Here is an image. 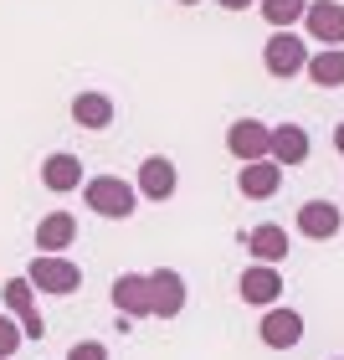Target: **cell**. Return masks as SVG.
<instances>
[{"label":"cell","instance_id":"obj_19","mask_svg":"<svg viewBox=\"0 0 344 360\" xmlns=\"http://www.w3.org/2000/svg\"><path fill=\"white\" fill-rule=\"evenodd\" d=\"M72 119L83 124V129H108L113 124V103L103 93H77L72 98Z\"/></svg>","mask_w":344,"mask_h":360},{"label":"cell","instance_id":"obj_10","mask_svg":"<svg viewBox=\"0 0 344 360\" xmlns=\"http://www.w3.org/2000/svg\"><path fill=\"white\" fill-rule=\"evenodd\" d=\"M41 186L46 191H77V186H88V180H83V160H77V155H67V150H57V155H46L41 160Z\"/></svg>","mask_w":344,"mask_h":360},{"label":"cell","instance_id":"obj_17","mask_svg":"<svg viewBox=\"0 0 344 360\" xmlns=\"http://www.w3.org/2000/svg\"><path fill=\"white\" fill-rule=\"evenodd\" d=\"M272 160L277 165H303L308 160V134L298 124H277L272 129Z\"/></svg>","mask_w":344,"mask_h":360},{"label":"cell","instance_id":"obj_20","mask_svg":"<svg viewBox=\"0 0 344 360\" xmlns=\"http://www.w3.org/2000/svg\"><path fill=\"white\" fill-rule=\"evenodd\" d=\"M257 6H262V21H267L272 31H288L293 21L308 15V0H257Z\"/></svg>","mask_w":344,"mask_h":360},{"label":"cell","instance_id":"obj_3","mask_svg":"<svg viewBox=\"0 0 344 360\" xmlns=\"http://www.w3.org/2000/svg\"><path fill=\"white\" fill-rule=\"evenodd\" d=\"M31 283H37L41 293H72V288H83V273H77V263H67V257H57V252H41V257H31Z\"/></svg>","mask_w":344,"mask_h":360},{"label":"cell","instance_id":"obj_22","mask_svg":"<svg viewBox=\"0 0 344 360\" xmlns=\"http://www.w3.org/2000/svg\"><path fill=\"white\" fill-rule=\"evenodd\" d=\"M67 360H108V345H98V340H83V345H72Z\"/></svg>","mask_w":344,"mask_h":360},{"label":"cell","instance_id":"obj_25","mask_svg":"<svg viewBox=\"0 0 344 360\" xmlns=\"http://www.w3.org/2000/svg\"><path fill=\"white\" fill-rule=\"evenodd\" d=\"M180 6H201V0H180Z\"/></svg>","mask_w":344,"mask_h":360},{"label":"cell","instance_id":"obj_7","mask_svg":"<svg viewBox=\"0 0 344 360\" xmlns=\"http://www.w3.org/2000/svg\"><path fill=\"white\" fill-rule=\"evenodd\" d=\"M0 299H6V309H11L15 319H21V335H26V340H41V335H46V324H41V314H37L31 278H11V283L0 288Z\"/></svg>","mask_w":344,"mask_h":360},{"label":"cell","instance_id":"obj_1","mask_svg":"<svg viewBox=\"0 0 344 360\" xmlns=\"http://www.w3.org/2000/svg\"><path fill=\"white\" fill-rule=\"evenodd\" d=\"M83 201L98 211V217H113V221H124V217H134V206H139V191L128 186V180H119V175H93L88 186H83Z\"/></svg>","mask_w":344,"mask_h":360},{"label":"cell","instance_id":"obj_4","mask_svg":"<svg viewBox=\"0 0 344 360\" xmlns=\"http://www.w3.org/2000/svg\"><path fill=\"white\" fill-rule=\"evenodd\" d=\"M262 62H267L272 77L308 72V46H303V37H293V31H277V37H267V46H262Z\"/></svg>","mask_w":344,"mask_h":360},{"label":"cell","instance_id":"obj_12","mask_svg":"<svg viewBox=\"0 0 344 360\" xmlns=\"http://www.w3.org/2000/svg\"><path fill=\"white\" fill-rule=\"evenodd\" d=\"M150 288H154V314L159 319H175L180 309H185V278H180L175 268H154Z\"/></svg>","mask_w":344,"mask_h":360},{"label":"cell","instance_id":"obj_18","mask_svg":"<svg viewBox=\"0 0 344 360\" xmlns=\"http://www.w3.org/2000/svg\"><path fill=\"white\" fill-rule=\"evenodd\" d=\"M308 77L319 88H344V46H319V57H308Z\"/></svg>","mask_w":344,"mask_h":360},{"label":"cell","instance_id":"obj_14","mask_svg":"<svg viewBox=\"0 0 344 360\" xmlns=\"http://www.w3.org/2000/svg\"><path fill=\"white\" fill-rule=\"evenodd\" d=\"M139 195H144V201H170V195H175V165L165 155H150L139 165Z\"/></svg>","mask_w":344,"mask_h":360},{"label":"cell","instance_id":"obj_8","mask_svg":"<svg viewBox=\"0 0 344 360\" xmlns=\"http://www.w3.org/2000/svg\"><path fill=\"white\" fill-rule=\"evenodd\" d=\"M237 288H242V304H257V309H272L277 299H283V278H277L272 263H257L237 278Z\"/></svg>","mask_w":344,"mask_h":360},{"label":"cell","instance_id":"obj_5","mask_svg":"<svg viewBox=\"0 0 344 360\" xmlns=\"http://www.w3.org/2000/svg\"><path fill=\"white\" fill-rule=\"evenodd\" d=\"M113 309L128 319H144L154 314V288H150V273H119L113 278Z\"/></svg>","mask_w":344,"mask_h":360},{"label":"cell","instance_id":"obj_13","mask_svg":"<svg viewBox=\"0 0 344 360\" xmlns=\"http://www.w3.org/2000/svg\"><path fill=\"white\" fill-rule=\"evenodd\" d=\"M339 206L334 201H303L298 206V232L303 237H314V242H329L334 232H339Z\"/></svg>","mask_w":344,"mask_h":360},{"label":"cell","instance_id":"obj_21","mask_svg":"<svg viewBox=\"0 0 344 360\" xmlns=\"http://www.w3.org/2000/svg\"><path fill=\"white\" fill-rule=\"evenodd\" d=\"M21 340H26V335H21V319H6V314H0V360H11Z\"/></svg>","mask_w":344,"mask_h":360},{"label":"cell","instance_id":"obj_9","mask_svg":"<svg viewBox=\"0 0 344 360\" xmlns=\"http://www.w3.org/2000/svg\"><path fill=\"white\" fill-rule=\"evenodd\" d=\"M303 340V319L293 314V309H267L262 314V345H272V350H293Z\"/></svg>","mask_w":344,"mask_h":360},{"label":"cell","instance_id":"obj_11","mask_svg":"<svg viewBox=\"0 0 344 360\" xmlns=\"http://www.w3.org/2000/svg\"><path fill=\"white\" fill-rule=\"evenodd\" d=\"M237 186H242L247 201H267V195L283 186V165H277V160H252V165H242Z\"/></svg>","mask_w":344,"mask_h":360},{"label":"cell","instance_id":"obj_16","mask_svg":"<svg viewBox=\"0 0 344 360\" xmlns=\"http://www.w3.org/2000/svg\"><path fill=\"white\" fill-rule=\"evenodd\" d=\"M67 242H77V221L67 217V211H52V217L37 221V248H41V252H57V257H62Z\"/></svg>","mask_w":344,"mask_h":360},{"label":"cell","instance_id":"obj_24","mask_svg":"<svg viewBox=\"0 0 344 360\" xmlns=\"http://www.w3.org/2000/svg\"><path fill=\"white\" fill-rule=\"evenodd\" d=\"M334 150H339V155H344V124H339V129H334Z\"/></svg>","mask_w":344,"mask_h":360},{"label":"cell","instance_id":"obj_2","mask_svg":"<svg viewBox=\"0 0 344 360\" xmlns=\"http://www.w3.org/2000/svg\"><path fill=\"white\" fill-rule=\"evenodd\" d=\"M226 150H232L242 165H252V160H272V129L257 124V119H237L226 129Z\"/></svg>","mask_w":344,"mask_h":360},{"label":"cell","instance_id":"obj_6","mask_svg":"<svg viewBox=\"0 0 344 360\" xmlns=\"http://www.w3.org/2000/svg\"><path fill=\"white\" fill-rule=\"evenodd\" d=\"M303 31L319 46H344V6H339V0H308Z\"/></svg>","mask_w":344,"mask_h":360},{"label":"cell","instance_id":"obj_23","mask_svg":"<svg viewBox=\"0 0 344 360\" xmlns=\"http://www.w3.org/2000/svg\"><path fill=\"white\" fill-rule=\"evenodd\" d=\"M216 6H226V11H247L252 0H216Z\"/></svg>","mask_w":344,"mask_h":360},{"label":"cell","instance_id":"obj_15","mask_svg":"<svg viewBox=\"0 0 344 360\" xmlns=\"http://www.w3.org/2000/svg\"><path fill=\"white\" fill-rule=\"evenodd\" d=\"M247 248H252L257 263H283V257H288V232L277 221H262V226L247 232Z\"/></svg>","mask_w":344,"mask_h":360}]
</instances>
